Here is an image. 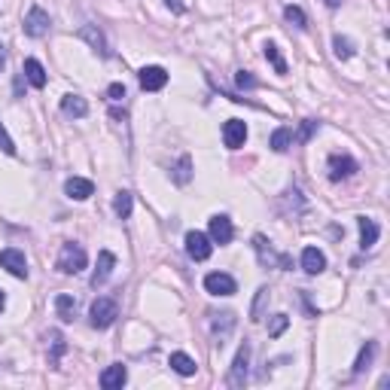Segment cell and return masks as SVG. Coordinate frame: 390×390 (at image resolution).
<instances>
[{
    "instance_id": "cell-9",
    "label": "cell",
    "mask_w": 390,
    "mask_h": 390,
    "mask_svg": "<svg viewBox=\"0 0 390 390\" xmlns=\"http://www.w3.org/2000/svg\"><path fill=\"white\" fill-rule=\"evenodd\" d=\"M186 253L195 262L210 259V253H214V241L204 235V232H186Z\"/></svg>"
},
{
    "instance_id": "cell-31",
    "label": "cell",
    "mask_w": 390,
    "mask_h": 390,
    "mask_svg": "<svg viewBox=\"0 0 390 390\" xmlns=\"http://www.w3.org/2000/svg\"><path fill=\"white\" fill-rule=\"evenodd\" d=\"M283 19H287L290 25H296L299 31H305V28H308V19H305V12L299 10V6H293V3H290L287 10H283Z\"/></svg>"
},
{
    "instance_id": "cell-3",
    "label": "cell",
    "mask_w": 390,
    "mask_h": 390,
    "mask_svg": "<svg viewBox=\"0 0 390 390\" xmlns=\"http://www.w3.org/2000/svg\"><path fill=\"white\" fill-rule=\"evenodd\" d=\"M250 345H241L238 347V354H235V360H232V369H229V378H226V384H229L232 390H238V387H244L247 384V372H250Z\"/></svg>"
},
{
    "instance_id": "cell-4",
    "label": "cell",
    "mask_w": 390,
    "mask_h": 390,
    "mask_svg": "<svg viewBox=\"0 0 390 390\" xmlns=\"http://www.w3.org/2000/svg\"><path fill=\"white\" fill-rule=\"evenodd\" d=\"M49 25H52V22H49V12L43 10V6L34 3L31 10L25 12V22H22V28H25L28 37H34V40L46 37V34H49Z\"/></svg>"
},
{
    "instance_id": "cell-39",
    "label": "cell",
    "mask_w": 390,
    "mask_h": 390,
    "mask_svg": "<svg viewBox=\"0 0 390 390\" xmlns=\"http://www.w3.org/2000/svg\"><path fill=\"white\" fill-rule=\"evenodd\" d=\"M6 67V52H3V43H0V70Z\"/></svg>"
},
{
    "instance_id": "cell-8",
    "label": "cell",
    "mask_w": 390,
    "mask_h": 390,
    "mask_svg": "<svg viewBox=\"0 0 390 390\" xmlns=\"http://www.w3.org/2000/svg\"><path fill=\"white\" fill-rule=\"evenodd\" d=\"M0 268H6V272L12 274V278H28V259L22 250H16V247H6V250H0Z\"/></svg>"
},
{
    "instance_id": "cell-13",
    "label": "cell",
    "mask_w": 390,
    "mask_h": 390,
    "mask_svg": "<svg viewBox=\"0 0 390 390\" xmlns=\"http://www.w3.org/2000/svg\"><path fill=\"white\" fill-rule=\"evenodd\" d=\"M247 140V122L244 119H229V122L223 125V144L229 147V150H241Z\"/></svg>"
},
{
    "instance_id": "cell-33",
    "label": "cell",
    "mask_w": 390,
    "mask_h": 390,
    "mask_svg": "<svg viewBox=\"0 0 390 390\" xmlns=\"http://www.w3.org/2000/svg\"><path fill=\"white\" fill-rule=\"evenodd\" d=\"M332 46H336V58H342V61H347L354 55V43L347 37H336L332 40Z\"/></svg>"
},
{
    "instance_id": "cell-34",
    "label": "cell",
    "mask_w": 390,
    "mask_h": 390,
    "mask_svg": "<svg viewBox=\"0 0 390 390\" xmlns=\"http://www.w3.org/2000/svg\"><path fill=\"white\" fill-rule=\"evenodd\" d=\"M287 326H290V317H287V314H274V317H272V326H268V336L278 338L281 332L287 329Z\"/></svg>"
},
{
    "instance_id": "cell-25",
    "label": "cell",
    "mask_w": 390,
    "mask_h": 390,
    "mask_svg": "<svg viewBox=\"0 0 390 390\" xmlns=\"http://www.w3.org/2000/svg\"><path fill=\"white\" fill-rule=\"evenodd\" d=\"M268 147H272L274 153H287L290 147H293V131H290L287 125L274 129V131H272V138H268Z\"/></svg>"
},
{
    "instance_id": "cell-21",
    "label": "cell",
    "mask_w": 390,
    "mask_h": 390,
    "mask_svg": "<svg viewBox=\"0 0 390 390\" xmlns=\"http://www.w3.org/2000/svg\"><path fill=\"white\" fill-rule=\"evenodd\" d=\"M22 74H25V80L31 83L34 89H43V86H46V80H49V76H46V70H43V65H40L37 58H28V61H25V70H22Z\"/></svg>"
},
{
    "instance_id": "cell-7",
    "label": "cell",
    "mask_w": 390,
    "mask_h": 390,
    "mask_svg": "<svg viewBox=\"0 0 390 390\" xmlns=\"http://www.w3.org/2000/svg\"><path fill=\"white\" fill-rule=\"evenodd\" d=\"M204 290H208L210 296H235L238 283L226 272H210V274H204Z\"/></svg>"
},
{
    "instance_id": "cell-30",
    "label": "cell",
    "mask_w": 390,
    "mask_h": 390,
    "mask_svg": "<svg viewBox=\"0 0 390 390\" xmlns=\"http://www.w3.org/2000/svg\"><path fill=\"white\" fill-rule=\"evenodd\" d=\"M266 302H268V287H259V290H257V299H253V308H250V321H253V323L262 321Z\"/></svg>"
},
{
    "instance_id": "cell-6",
    "label": "cell",
    "mask_w": 390,
    "mask_h": 390,
    "mask_svg": "<svg viewBox=\"0 0 390 390\" xmlns=\"http://www.w3.org/2000/svg\"><path fill=\"white\" fill-rule=\"evenodd\" d=\"M208 232H210V241L219 247H226V244H232V238H235V226H232V219L226 217V214H214L208 219Z\"/></svg>"
},
{
    "instance_id": "cell-38",
    "label": "cell",
    "mask_w": 390,
    "mask_h": 390,
    "mask_svg": "<svg viewBox=\"0 0 390 390\" xmlns=\"http://www.w3.org/2000/svg\"><path fill=\"white\" fill-rule=\"evenodd\" d=\"M165 3H168V6H171V10H174V12H183V3H180V0H165Z\"/></svg>"
},
{
    "instance_id": "cell-5",
    "label": "cell",
    "mask_w": 390,
    "mask_h": 390,
    "mask_svg": "<svg viewBox=\"0 0 390 390\" xmlns=\"http://www.w3.org/2000/svg\"><path fill=\"white\" fill-rule=\"evenodd\" d=\"M253 247H257L262 266H268V268H290V266H293V259H290V257L274 253L272 241H266V235H253Z\"/></svg>"
},
{
    "instance_id": "cell-32",
    "label": "cell",
    "mask_w": 390,
    "mask_h": 390,
    "mask_svg": "<svg viewBox=\"0 0 390 390\" xmlns=\"http://www.w3.org/2000/svg\"><path fill=\"white\" fill-rule=\"evenodd\" d=\"M317 129H321V122H317V119H305L299 134H296V144H308V140L317 134Z\"/></svg>"
},
{
    "instance_id": "cell-40",
    "label": "cell",
    "mask_w": 390,
    "mask_h": 390,
    "mask_svg": "<svg viewBox=\"0 0 390 390\" xmlns=\"http://www.w3.org/2000/svg\"><path fill=\"white\" fill-rule=\"evenodd\" d=\"M6 308V296H3V290H0V311Z\"/></svg>"
},
{
    "instance_id": "cell-36",
    "label": "cell",
    "mask_w": 390,
    "mask_h": 390,
    "mask_svg": "<svg viewBox=\"0 0 390 390\" xmlns=\"http://www.w3.org/2000/svg\"><path fill=\"white\" fill-rule=\"evenodd\" d=\"M107 101L110 104H122L125 101V86L122 83H113V86L107 89Z\"/></svg>"
},
{
    "instance_id": "cell-27",
    "label": "cell",
    "mask_w": 390,
    "mask_h": 390,
    "mask_svg": "<svg viewBox=\"0 0 390 390\" xmlns=\"http://www.w3.org/2000/svg\"><path fill=\"white\" fill-rule=\"evenodd\" d=\"M49 342H52V354H49V366H58V360L65 357V351H67V342H65V336H61L58 329L49 332Z\"/></svg>"
},
{
    "instance_id": "cell-41",
    "label": "cell",
    "mask_w": 390,
    "mask_h": 390,
    "mask_svg": "<svg viewBox=\"0 0 390 390\" xmlns=\"http://www.w3.org/2000/svg\"><path fill=\"white\" fill-rule=\"evenodd\" d=\"M338 3H342V0H326V6H332V10H336Z\"/></svg>"
},
{
    "instance_id": "cell-10",
    "label": "cell",
    "mask_w": 390,
    "mask_h": 390,
    "mask_svg": "<svg viewBox=\"0 0 390 390\" xmlns=\"http://www.w3.org/2000/svg\"><path fill=\"white\" fill-rule=\"evenodd\" d=\"M138 83L144 91H162L168 86V70L159 67V65H150V67H140L138 74Z\"/></svg>"
},
{
    "instance_id": "cell-11",
    "label": "cell",
    "mask_w": 390,
    "mask_h": 390,
    "mask_svg": "<svg viewBox=\"0 0 390 390\" xmlns=\"http://www.w3.org/2000/svg\"><path fill=\"white\" fill-rule=\"evenodd\" d=\"M360 168H357V162L351 159V155H345V153H332L329 155V180L332 183H338V180H347V177H354Z\"/></svg>"
},
{
    "instance_id": "cell-15",
    "label": "cell",
    "mask_w": 390,
    "mask_h": 390,
    "mask_svg": "<svg viewBox=\"0 0 390 390\" xmlns=\"http://www.w3.org/2000/svg\"><path fill=\"white\" fill-rule=\"evenodd\" d=\"M125 381H129V369H125L122 363H113L101 372V387L104 390H122Z\"/></svg>"
},
{
    "instance_id": "cell-28",
    "label": "cell",
    "mask_w": 390,
    "mask_h": 390,
    "mask_svg": "<svg viewBox=\"0 0 390 390\" xmlns=\"http://www.w3.org/2000/svg\"><path fill=\"white\" fill-rule=\"evenodd\" d=\"M262 52H266V58H268V65L274 67V74H287V61H283V55H281V49L274 46V43H266L262 46Z\"/></svg>"
},
{
    "instance_id": "cell-19",
    "label": "cell",
    "mask_w": 390,
    "mask_h": 390,
    "mask_svg": "<svg viewBox=\"0 0 390 390\" xmlns=\"http://www.w3.org/2000/svg\"><path fill=\"white\" fill-rule=\"evenodd\" d=\"M326 268V257L317 247H305L302 250V272L305 274H321Z\"/></svg>"
},
{
    "instance_id": "cell-22",
    "label": "cell",
    "mask_w": 390,
    "mask_h": 390,
    "mask_svg": "<svg viewBox=\"0 0 390 390\" xmlns=\"http://www.w3.org/2000/svg\"><path fill=\"white\" fill-rule=\"evenodd\" d=\"M168 366L174 369L177 375H183V378H189V375H195V360L189 357V354H183V351H174L171 354V360H168Z\"/></svg>"
},
{
    "instance_id": "cell-20",
    "label": "cell",
    "mask_w": 390,
    "mask_h": 390,
    "mask_svg": "<svg viewBox=\"0 0 390 390\" xmlns=\"http://www.w3.org/2000/svg\"><path fill=\"white\" fill-rule=\"evenodd\" d=\"M55 314H58L65 323H74V317H76V299H74V296H70V293L55 296Z\"/></svg>"
},
{
    "instance_id": "cell-1",
    "label": "cell",
    "mask_w": 390,
    "mask_h": 390,
    "mask_svg": "<svg viewBox=\"0 0 390 390\" xmlns=\"http://www.w3.org/2000/svg\"><path fill=\"white\" fill-rule=\"evenodd\" d=\"M86 266H89V257H86V250H83V244H76V241H65L55 268H58L61 274H80Z\"/></svg>"
},
{
    "instance_id": "cell-24",
    "label": "cell",
    "mask_w": 390,
    "mask_h": 390,
    "mask_svg": "<svg viewBox=\"0 0 390 390\" xmlns=\"http://www.w3.org/2000/svg\"><path fill=\"white\" fill-rule=\"evenodd\" d=\"M171 180L177 186H186V183L193 180V159H189V155H180V159H177V165L171 168Z\"/></svg>"
},
{
    "instance_id": "cell-37",
    "label": "cell",
    "mask_w": 390,
    "mask_h": 390,
    "mask_svg": "<svg viewBox=\"0 0 390 390\" xmlns=\"http://www.w3.org/2000/svg\"><path fill=\"white\" fill-rule=\"evenodd\" d=\"M0 150H3L6 155H16V144H12V138H10V134H6L3 122H0Z\"/></svg>"
},
{
    "instance_id": "cell-16",
    "label": "cell",
    "mask_w": 390,
    "mask_h": 390,
    "mask_svg": "<svg viewBox=\"0 0 390 390\" xmlns=\"http://www.w3.org/2000/svg\"><path fill=\"white\" fill-rule=\"evenodd\" d=\"M357 226H360V247H363V250H372L381 235L378 223H375L372 217H357Z\"/></svg>"
},
{
    "instance_id": "cell-18",
    "label": "cell",
    "mask_w": 390,
    "mask_h": 390,
    "mask_svg": "<svg viewBox=\"0 0 390 390\" xmlns=\"http://www.w3.org/2000/svg\"><path fill=\"white\" fill-rule=\"evenodd\" d=\"M65 193H67V198H74V202H86V198L95 193V183L86 180V177H70L65 183Z\"/></svg>"
},
{
    "instance_id": "cell-17",
    "label": "cell",
    "mask_w": 390,
    "mask_h": 390,
    "mask_svg": "<svg viewBox=\"0 0 390 390\" xmlns=\"http://www.w3.org/2000/svg\"><path fill=\"white\" fill-rule=\"evenodd\" d=\"M80 40H86V43L95 49L98 55H101V58H110V49H107V40H104V34L98 31L95 25H83L80 28Z\"/></svg>"
},
{
    "instance_id": "cell-2",
    "label": "cell",
    "mask_w": 390,
    "mask_h": 390,
    "mask_svg": "<svg viewBox=\"0 0 390 390\" xmlns=\"http://www.w3.org/2000/svg\"><path fill=\"white\" fill-rule=\"evenodd\" d=\"M89 317H91V326H95V329H107V326H113L116 323V317H119L116 299H110V296H98V299L91 302V308H89Z\"/></svg>"
},
{
    "instance_id": "cell-26",
    "label": "cell",
    "mask_w": 390,
    "mask_h": 390,
    "mask_svg": "<svg viewBox=\"0 0 390 390\" xmlns=\"http://www.w3.org/2000/svg\"><path fill=\"white\" fill-rule=\"evenodd\" d=\"M375 354H378V345H375V342H366L363 347H360V357H357V363H354V375H363L366 369L372 366Z\"/></svg>"
},
{
    "instance_id": "cell-14",
    "label": "cell",
    "mask_w": 390,
    "mask_h": 390,
    "mask_svg": "<svg viewBox=\"0 0 390 390\" xmlns=\"http://www.w3.org/2000/svg\"><path fill=\"white\" fill-rule=\"evenodd\" d=\"M113 268H116V257H113V253L110 250H101V253H98V268H95V272H91V287H101V283H107V278H110V274H113Z\"/></svg>"
},
{
    "instance_id": "cell-23",
    "label": "cell",
    "mask_w": 390,
    "mask_h": 390,
    "mask_svg": "<svg viewBox=\"0 0 390 390\" xmlns=\"http://www.w3.org/2000/svg\"><path fill=\"white\" fill-rule=\"evenodd\" d=\"M61 110H65L67 116H74V119L89 116V104H86V98H80V95H65L61 98Z\"/></svg>"
},
{
    "instance_id": "cell-29",
    "label": "cell",
    "mask_w": 390,
    "mask_h": 390,
    "mask_svg": "<svg viewBox=\"0 0 390 390\" xmlns=\"http://www.w3.org/2000/svg\"><path fill=\"white\" fill-rule=\"evenodd\" d=\"M113 210H116L119 219H129V217H131V193L119 189L116 198H113Z\"/></svg>"
},
{
    "instance_id": "cell-35",
    "label": "cell",
    "mask_w": 390,
    "mask_h": 390,
    "mask_svg": "<svg viewBox=\"0 0 390 390\" xmlns=\"http://www.w3.org/2000/svg\"><path fill=\"white\" fill-rule=\"evenodd\" d=\"M235 83H238V89H257V86H259V80L250 74V70H238V74H235Z\"/></svg>"
},
{
    "instance_id": "cell-12",
    "label": "cell",
    "mask_w": 390,
    "mask_h": 390,
    "mask_svg": "<svg viewBox=\"0 0 390 390\" xmlns=\"http://www.w3.org/2000/svg\"><path fill=\"white\" fill-rule=\"evenodd\" d=\"M235 314L232 311H223V314H210V332H214V342L223 347L226 338L232 336V329H235Z\"/></svg>"
}]
</instances>
